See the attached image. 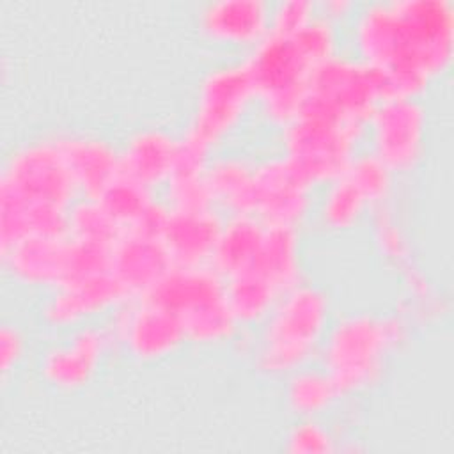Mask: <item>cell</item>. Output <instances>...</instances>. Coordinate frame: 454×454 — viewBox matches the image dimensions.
I'll return each instance as SVG.
<instances>
[{
	"mask_svg": "<svg viewBox=\"0 0 454 454\" xmlns=\"http://www.w3.org/2000/svg\"><path fill=\"white\" fill-rule=\"evenodd\" d=\"M355 57L376 71L383 98H422L454 53L450 0H376L355 11Z\"/></svg>",
	"mask_w": 454,
	"mask_h": 454,
	"instance_id": "1",
	"label": "cell"
},
{
	"mask_svg": "<svg viewBox=\"0 0 454 454\" xmlns=\"http://www.w3.org/2000/svg\"><path fill=\"white\" fill-rule=\"evenodd\" d=\"M80 197L59 137L16 145L0 172V248L37 234H66Z\"/></svg>",
	"mask_w": 454,
	"mask_h": 454,
	"instance_id": "2",
	"label": "cell"
},
{
	"mask_svg": "<svg viewBox=\"0 0 454 454\" xmlns=\"http://www.w3.org/2000/svg\"><path fill=\"white\" fill-rule=\"evenodd\" d=\"M337 51L335 23L319 12L294 34L268 30L243 59L261 115L286 126L300 112L314 69Z\"/></svg>",
	"mask_w": 454,
	"mask_h": 454,
	"instance_id": "3",
	"label": "cell"
},
{
	"mask_svg": "<svg viewBox=\"0 0 454 454\" xmlns=\"http://www.w3.org/2000/svg\"><path fill=\"white\" fill-rule=\"evenodd\" d=\"M406 337L408 319L403 314L346 312L332 319L317 360L342 397L358 394L378 383L388 356L404 344Z\"/></svg>",
	"mask_w": 454,
	"mask_h": 454,
	"instance_id": "4",
	"label": "cell"
},
{
	"mask_svg": "<svg viewBox=\"0 0 454 454\" xmlns=\"http://www.w3.org/2000/svg\"><path fill=\"white\" fill-rule=\"evenodd\" d=\"M332 319L330 296L317 284L301 280L284 291L259 325L255 365L270 376H287L310 364Z\"/></svg>",
	"mask_w": 454,
	"mask_h": 454,
	"instance_id": "5",
	"label": "cell"
},
{
	"mask_svg": "<svg viewBox=\"0 0 454 454\" xmlns=\"http://www.w3.org/2000/svg\"><path fill=\"white\" fill-rule=\"evenodd\" d=\"M365 128L300 110L280 128V154L314 190L339 177L362 149Z\"/></svg>",
	"mask_w": 454,
	"mask_h": 454,
	"instance_id": "6",
	"label": "cell"
},
{
	"mask_svg": "<svg viewBox=\"0 0 454 454\" xmlns=\"http://www.w3.org/2000/svg\"><path fill=\"white\" fill-rule=\"evenodd\" d=\"M381 99L376 71L353 53L337 51L314 69L300 110L365 128Z\"/></svg>",
	"mask_w": 454,
	"mask_h": 454,
	"instance_id": "7",
	"label": "cell"
},
{
	"mask_svg": "<svg viewBox=\"0 0 454 454\" xmlns=\"http://www.w3.org/2000/svg\"><path fill=\"white\" fill-rule=\"evenodd\" d=\"M252 105L255 96L243 60L216 64L199 82L184 131L215 151L241 126Z\"/></svg>",
	"mask_w": 454,
	"mask_h": 454,
	"instance_id": "8",
	"label": "cell"
},
{
	"mask_svg": "<svg viewBox=\"0 0 454 454\" xmlns=\"http://www.w3.org/2000/svg\"><path fill=\"white\" fill-rule=\"evenodd\" d=\"M426 135L427 112L420 98H383L365 124L367 149L395 176L417 167L426 149Z\"/></svg>",
	"mask_w": 454,
	"mask_h": 454,
	"instance_id": "9",
	"label": "cell"
},
{
	"mask_svg": "<svg viewBox=\"0 0 454 454\" xmlns=\"http://www.w3.org/2000/svg\"><path fill=\"white\" fill-rule=\"evenodd\" d=\"M108 326L115 344L140 362L167 358L186 344L179 317L147 298L124 301L112 314Z\"/></svg>",
	"mask_w": 454,
	"mask_h": 454,
	"instance_id": "10",
	"label": "cell"
},
{
	"mask_svg": "<svg viewBox=\"0 0 454 454\" xmlns=\"http://www.w3.org/2000/svg\"><path fill=\"white\" fill-rule=\"evenodd\" d=\"M316 190L301 181L280 153L254 163V209L264 225L300 229L314 211Z\"/></svg>",
	"mask_w": 454,
	"mask_h": 454,
	"instance_id": "11",
	"label": "cell"
},
{
	"mask_svg": "<svg viewBox=\"0 0 454 454\" xmlns=\"http://www.w3.org/2000/svg\"><path fill=\"white\" fill-rule=\"evenodd\" d=\"M114 344L115 339L108 323L80 325L73 328L66 342L46 349L39 362L41 376L60 390L80 388L94 378Z\"/></svg>",
	"mask_w": 454,
	"mask_h": 454,
	"instance_id": "12",
	"label": "cell"
},
{
	"mask_svg": "<svg viewBox=\"0 0 454 454\" xmlns=\"http://www.w3.org/2000/svg\"><path fill=\"white\" fill-rule=\"evenodd\" d=\"M126 291L110 271L64 282L50 291L43 317L51 326L76 328L103 314H114L124 301Z\"/></svg>",
	"mask_w": 454,
	"mask_h": 454,
	"instance_id": "13",
	"label": "cell"
},
{
	"mask_svg": "<svg viewBox=\"0 0 454 454\" xmlns=\"http://www.w3.org/2000/svg\"><path fill=\"white\" fill-rule=\"evenodd\" d=\"M4 271L18 284L35 289H55L67 280L69 236L37 234L0 248Z\"/></svg>",
	"mask_w": 454,
	"mask_h": 454,
	"instance_id": "14",
	"label": "cell"
},
{
	"mask_svg": "<svg viewBox=\"0 0 454 454\" xmlns=\"http://www.w3.org/2000/svg\"><path fill=\"white\" fill-rule=\"evenodd\" d=\"M172 266L161 238L145 231H122L110 250L108 271L129 300L145 296Z\"/></svg>",
	"mask_w": 454,
	"mask_h": 454,
	"instance_id": "15",
	"label": "cell"
},
{
	"mask_svg": "<svg viewBox=\"0 0 454 454\" xmlns=\"http://www.w3.org/2000/svg\"><path fill=\"white\" fill-rule=\"evenodd\" d=\"M142 298L170 310L183 321L225 300V278L211 264H174Z\"/></svg>",
	"mask_w": 454,
	"mask_h": 454,
	"instance_id": "16",
	"label": "cell"
},
{
	"mask_svg": "<svg viewBox=\"0 0 454 454\" xmlns=\"http://www.w3.org/2000/svg\"><path fill=\"white\" fill-rule=\"evenodd\" d=\"M270 7L264 0H215L199 11L202 34L222 46H255L270 30Z\"/></svg>",
	"mask_w": 454,
	"mask_h": 454,
	"instance_id": "17",
	"label": "cell"
},
{
	"mask_svg": "<svg viewBox=\"0 0 454 454\" xmlns=\"http://www.w3.org/2000/svg\"><path fill=\"white\" fill-rule=\"evenodd\" d=\"M223 215L216 207L174 209L167 216L160 238L174 264H209Z\"/></svg>",
	"mask_w": 454,
	"mask_h": 454,
	"instance_id": "18",
	"label": "cell"
},
{
	"mask_svg": "<svg viewBox=\"0 0 454 454\" xmlns=\"http://www.w3.org/2000/svg\"><path fill=\"white\" fill-rule=\"evenodd\" d=\"M57 137L80 197H98L121 176V153L112 142L87 133Z\"/></svg>",
	"mask_w": 454,
	"mask_h": 454,
	"instance_id": "19",
	"label": "cell"
},
{
	"mask_svg": "<svg viewBox=\"0 0 454 454\" xmlns=\"http://www.w3.org/2000/svg\"><path fill=\"white\" fill-rule=\"evenodd\" d=\"M177 135L163 128H140L119 147L121 174L154 190L163 188L172 174Z\"/></svg>",
	"mask_w": 454,
	"mask_h": 454,
	"instance_id": "20",
	"label": "cell"
},
{
	"mask_svg": "<svg viewBox=\"0 0 454 454\" xmlns=\"http://www.w3.org/2000/svg\"><path fill=\"white\" fill-rule=\"evenodd\" d=\"M254 163L239 154H213L206 167V184L213 206L225 215L254 209Z\"/></svg>",
	"mask_w": 454,
	"mask_h": 454,
	"instance_id": "21",
	"label": "cell"
},
{
	"mask_svg": "<svg viewBox=\"0 0 454 454\" xmlns=\"http://www.w3.org/2000/svg\"><path fill=\"white\" fill-rule=\"evenodd\" d=\"M266 225L250 213L225 215L209 264L223 277L250 270L261 248Z\"/></svg>",
	"mask_w": 454,
	"mask_h": 454,
	"instance_id": "22",
	"label": "cell"
},
{
	"mask_svg": "<svg viewBox=\"0 0 454 454\" xmlns=\"http://www.w3.org/2000/svg\"><path fill=\"white\" fill-rule=\"evenodd\" d=\"M250 270L261 273L280 293L303 280L300 229L266 225L259 254Z\"/></svg>",
	"mask_w": 454,
	"mask_h": 454,
	"instance_id": "23",
	"label": "cell"
},
{
	"mask_svg": "<svg viewBox=\"0 0 454 454\" xmlns=\"http://www.w3.org/2000/svg\"><path fill=\"white\" fill-rule=\"evenodd\" d=\"M317 190L319 195L314 200L312 213H316L317 222L326 231H349L372 211L369 200L344 172Z\"/></svg>",
	"mask_w": 454,
	"mask_h": 454,
	"instance_id": "24",
	"label": "cell"
},
{
	"mask_svg": "<svg viewBox=\"0 0 454 454\" xmlns=\"http://www.w3.org/2000/svg\"><path fill=\"white\" fill-rule=\"evenodd\" d=\"M280 291L255 270L225 278V300L239 326H259L280 298Z\"/></svg>",
	"mask_w": 454,
	"mask_h": 454,
	"instance_id": "25",
	"label": "cell"
},
{
	"mask_svg": "<svg viewBox=\"0 0 454 454\" xmlns=\"http://www.w3.org/2000/svg\"><path fill=\"white\" fill-rule=\"evenodd\" d=\"M287 408L300 417H321L342 395L330 374L317 365H303L287 374L286 383Z\"/></svg>",
	"mask_w": 454,
	"mask_h": 454,
	"instance_id": "26",
	"label": "cell"
},
{
	"mask_svg": "<svg viewBox=\"0 0 454 454\" xmlns=\"http://www.w3.org/2000/svg\"><path fill=\"white\" fill-rule=\"evenodd\" d=\"M96 199L122 231L140 229L158 202L151 188L124 174L115 177Z\"/></svg>",
	"mask_w": 454,
	"mask_h": 454,
	"instance_id": "27",
	"label": "cell"
},
{
	"mask_svg": "<svg viewBox=\"0 0 454 454\" xmlns=\"http://www.w3.org/2000/svg\"><path fill=\"white\" fill-rule=\"evenodd\" d=\"M121 232L96 197H78L67 213L66 234L73 239L112 247Z\"/></svg>",
	"mask_w": 454,
	"mask_h": 454,
	"instance_id": "28",
	"label": "cell"
},
{
	"mask_svg": "<svg viewBox=\"0 0 454 454\" xmlns=\"http://www.w3.org/2000/svg\"><path fill=\"white\" fill-rule=\"evenodd\" d=\"M369 216L372 225V239L383 259L399 271L413 264L410 238L399 223L390 202L374 207Z\"/></svg>",
	"mask_w": 454,
	"mask_h": 454,
	"instance_id": "29",
	"label": "cell"
},
{
	"mask_svg": "<svg viewBox=\"0 0 454 454\" xmlns=\"http://www.w3.org/2000/svg\"><path fill=\"white\" fill-rule=\"evenodd\" d=\"M344 174L362 192L372 209L390 202L395 174L369 149H360Z\"/></svg>",
	"mask_w": 454,
	"mask_h": 454,
	"instance_id": "30",
	"label": "cell"
},
{
	"mask_svg": "<svg viewBox=\"0 0 454 454\" xmlns=\"http://www.w3.org/2000/svg\"><path fill=\"white\" fill-rule=\"evenodd\" d=\"M286 449L293 454H326L337 450V438L319 417H300L286 436Z\"/></svg>",
	"mask_w": 454,
	"mask_h": 454,
	"instance_id": "31",
	"label": "cell"
},
{
	"mask_svg": "<svg viewBox=\"0 0 454 454\" xmlns=\"http://www.w3.org/2000/svg\"><path fill=\"white\" fill-rule=\"evenodd\" d=\"M206 174V172H204ZM200 176H170L163 184L165 204L174 209H202L215 207L206 184Z\"/></svg>",
	"mask_w": 454,
	"mask_h": 454,
	"instance_id": "32",
	"label": "cell"
},
{
	"mask_svg": "<svg viewBox=\"0 0 454 454\" xmlns=\"http://www.w3.org/2000/svg\"><path fill=\"white\" fill-rule=\"evenodd\" d=\"M317 14L312 0H280L270 7V32L294 34Z\"/></svg>",
	"mask_w": 454,
	"mask_h": 454,
	"instance_id": "33",
	"label": "cell"
},
{
	"mask_svg": "<svg viewBox=\"0 0 454 454\" xmlns=\"http://www.w3.org/2000/svg\"><path fill=\"white\" fill-rule=\"evenodd\" d=\"M25 353V337L18 326L4 323L0 328V372L5 378L20 364Z\"/></svg>",
	"mask_w": 454,
	"mask_h": 454,
	"instance_id": "34",
	"label": "cell"
},
{
	"mask_svg": "<svg viewBox=\"0 0 454 454\" xmlns=\"http://www.w3.org/2000/svg\"><path fill=\"white\" fill-rule=\"evenodd\" d=\"M353 9L355 5L349 0H325L317 4V12L333 23H337L340 18L351 16L349 12H353Z\"/></svg>",
	"mask_w": 454,
	"mask_h": 454,
	"instance_id": "35",
	"label": "cell"
}]
</instances>
